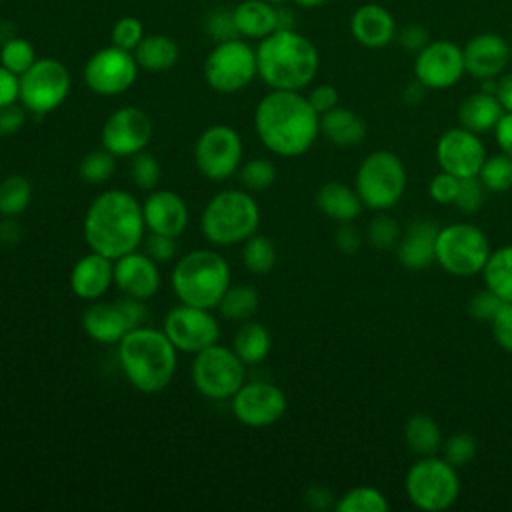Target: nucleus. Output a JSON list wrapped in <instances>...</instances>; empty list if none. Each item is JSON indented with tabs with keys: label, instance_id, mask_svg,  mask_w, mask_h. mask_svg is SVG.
I'll use <instances>...</instances> for the list:
<instances>
[{
	"label": "nucleus",
	"instance_id": "1",
	"mask_svg": "<svg viewBox=\"0 0 512 512\" xmlns=\"http://www.w3.org/2000/svg\"><path fill=\"white\" fill-rule=\"evenodd\" d=\"M254 128L272 154L294 158L312 148L320 132V114L298 90H272L254 110Z\"/></svg>",
	"mask_w": 512,
	"mask_h": 512
},
{
	"label": "nucleus",
	"instance_id": "2",
	"mask_svg": "<svg viewBox=\"0 0 512 512\" xmlns=\"http://www.w3.org/2000/svg\"><path fill=\"white\" fill-rule=\"evenodd\" d=\"M142 204L124 190L98 194L86 210L82 232L92 252L112 260L134 252L144 240Z\"/></svg>",
	"mask_w": 512,
	"mask_h": 512
},
{
	"label": "nucleus",
	"instance_id": "3",
	"mask_svg": "<svg viewBox=\"0 0 512 512\" xmlns=\"http://www.w3.org/2000/svg\"><path fill=\"white\" fill-rule=\"evenodd\" d=\"M178 350L164 330L136 326L118 342V362L126 380L144 394L162 392L176 374Z\"/></svg>",
	"mask_w": 512,
	"mask_h": 512
},
{
	"label": "nucleus",
	"instance_id": "4",
	"mask_svg": "<svg viewBox=\"0 0 512 512\" xmlns=\"http://www.w3.org/2000/svg\"><path fill=\"white\" fill-rule=\"evenodd\" d=\"M260 78L274 90H300L318 72L320 56L316 46L294 30H276L256 50Z\"/></svg>",
	"mask_w": 512,
	"mask_h": 512
},
{
	"label": "nucleus",
	"instance_id": "5",
	"mask_svg": "<svg viewBox=\"0 0 512 512\" xmlns=\"http://www.w3.org/2000/svg\"><path fill=\"white\" fill-rule=\"evenodd\" d=\"M228 286V262L214 250H192L184 254L172 270V288L182 304L206 310L218 308Z\"/></svg>",
	"mask_w": 512,
	"mask_h": 512
},
{
	"label": "nucleus",
	"instance_id": "6",
	"mask_svg": "<svg viewBox=\"0 0 512 512\" xmlns=\"http://www.w3.org/2000/svg\"><path fill=\"white\" fill-rule=\"evenodd\" d=\"M260 208L248 190H222L202 212V234L210 244L232 246L256 234Z\"/></svg>",
	"mask_w": 512,
	"mask_h": 512
},
{
	"label": "nucleus",
	"instance_id": "7",
	"mask_svg": "<svg viewBox=\"0 0 512 512\" xmlns=\"http://www.w3.org/2000/svg\"><path fill=\"white\" fill-rule=\"evenodd\" d=\"M406 170L402 160L388 150L368 154L356 172V192L364 208L386 212L404 194Z\"/></svg>",
	"mask_w": 512,
	"mask_h": 512
},
{
	"label": "nucleus",
	"instance_id": "8",
	"mask_svg": "<svg viewBox=\"0 0 512 512\" xmlns=\"http://www.w3.org/2000/svg\"><path fill=\"white\" fill-rule=\"evenodd\" d=\"M190 378L204 398L228 400L246 382V364L232 348L216 342L194 354Z\"/></svg>",
	"mask_w": 512,
	"mask_h": 512
},
{
	"label": "nucleus",
	"instance_id": "9",
	"mask_svg": "<svg viewBox=\"0 0 512 512\" xmlns=\"http://www.w3.org/2000/svg\"><path fill=\"white\" fill-rule=\"evenodd\" d=\"M460 492L456 468L444 458L422 456L406 474V494L410 502L426 512L450 508Z\"/></svg>",
	"mask_w": 512,
	"mask_h": 512
},
{
	"label": "nucleus",
	"instance_id": "10",
	"mask_svg": "<svg viewBox=\"0 0 512 512\" xmlns=\"http://www.w3.org/2000/svg\"><path fill=\"white\" fill-rule=\"evenodd\" d=\"M490 256L486 234L466 222H454L438 230L436 262L454 276H476Z\"/></svg>",
	"mask_w": 512,
	"mask_h": 512
},
{
	"label": "nucleus",
	"instance_id": "11",
	"mask_svg": "<svg viewBox=\"0 0 512 512\" xmlns=\"http://www.w3.org/2000/svg\"><path fill=\"white\" fill-rule=\"evenodd\" d=\"M256 74V52L238 38L218 42L204 62V78L208 86L222 94L246 88Z\"/></svg>",
	"mask_w": 512,
	"mask_h": 512
},
{
	"label": "nucleus",
	"instance_id": "12",
	"mask_svg": "<svg viewBox=\"0 0 512 512\" xmlns=\"http://www.w3.org/2000/svg\"><path fill=\"white\" fill-rule=\"evenodd\" d=\"M70 92V74L66 66L54 58L36 60L20 76V102L32 114H48L56 110Z\"/></svg>",
	"mask_w": 512,
	"mask_h": 512
},
{
	"label": "nucleus",
	"instance_id": "13",
	"mask_svg": "<svg viewBox=\"0 0 512 512\" xmlns=\"http://www.w3.org/2000/svg\"><path fill=\"white\" fill-rule=\"evenodd\" d=\"M242 138L228 124L208 126L194 144V162L208 180H228L242 162Z\"/></svg>",
	"mask_w": 512,
	"mask_h": 512
},
{
	"label": "nucleus",
	"instance_id": "14",
	"mask_svg": "<svg viewBox=\"0 0 512 512\" xmlns=\"http://www.w3.org/2000/svg\"><path fill=\"white\" fill-rule=\"evenodd\" d=\"M162 330L170 338L176 350L196 354L218 342L220 326L218 320L206 308L180 304L174 306L166 316Z\"/></svg>",
	"mask_w": 512,
	"mask_h": 512
},
{
	"label": "nucleus",
	"instance_id": "15",
	"mask_svg": "<svg viewBox=\"0 0 512 512\" xmlns=\"http://www.w3.org/2000/svg\"><path fill=\"white\" fill-rule=\"evenodd\" d=\"M138 74L136 58L118 46H108L90 56L84 66L86 86L100 96H116L126 92Z\"/></svg>",
	"mask_w": 512,
	"mask_h": 512
},
{
	"label": "nucleus",
	"instance_id": "16",
	"mask_svg": "<svg viewBox=\"0 0 512 512\" xmlns=\"http://www.w3.org/2000/svg\"><path fill=\"white\" fill-rule=\"evenodd\" d=\"M154 134L152 118L136 106L114 110L102 126V146L114 156H134L150 144Z\"/></svg>",
	"mask_w": 512,
	"mask_h": 512
},
{
	"label": "nucleus",
	"instance_id": "17",
	"mask_svg": "<svg viewBox=\"0 0 512 512\" xmlns=\"http://www.w3.org/2000/svg\"><path fill=\"white\" fill-rule=\"evenodd\" d=\"M286 394L270 382H244L232 396V412L238 422L250 428H264L278 422L286 412Z\"/></svg>",
	"mask_w": 512,
	"mask_h": 512
},
{
	"label": "nucleus",
	"instance_id": "18",
	"mask_svg": "<svg viewBox=\"0 0 512 512\" xmlns=\"http://www.w3.org/2000/svg\"><path fill=\"white\" fill-rule=\"evenodd\" d=\"M464 72V52L450 40H430L414 60L416 80L432 90L454 86Z\"/></svg>",
	"mask_w": 512,
	"mask_h": 512
},
{
	"label": "nucleus",
	"instance_id": "19",
	"mask_svg": "<svg viewBox=\"0 0 512 512\" xmlns=\"http://www.w3.org/2000/svg\"><path fill=\"white\" fill-rule=\"evenodd\" d=\"M436 158L444 172L462 180L480 174L486 150L478 134L460 126L440 136L436 144Z\"/></svg>",
	"mask_w": 512,
	"mask_h": 512
},
{
	"label": "nucleus",
	"instance_id": "20",
	"mask_svg": "<svg viewBox=\"0 0 512 512\" xmlns=\"http://www.w3.org/2000/svg\"><path fill=\"white\" fill-rule=\"evenodd\" d=\"M462 52H464L466 72L478 80L500 76L512 56L510 44L500 34H494V32L476 34L474 38L468 40Z\"/></svg>",
	"mask_w": 512,
	"mask_h": 512
},
{
	"label": "nucleus",
	"instance_id": "21",
	"mask_svg": "<svg viewBox=\"0 0 512 512\" xmlns=\"http://www.w3.org/2000/svg\"><path fill=\"white\" fill-rule=\"evenodd\" d=\"M158 262L146 252H128L114 260V284L124 296L148 300L160 290Z\"/></svg>",
	"mask_w": 512,
	"mask_h": 512
},
{
	"label": "nucleus",
	"instance_id": "22",
	"mask_svg": "<svg viewBox=\"0 0 512 512\" xmlns=\"http://www.w3.org/2000/svg\"><path fill=\"white\" fill-rule=\"evenodd\" d=\"M148 232L178 238L188 226V206L178 192L154 190L142 204Z\"/></svg>",
	"mask_w": 512,
	"mask_h": 512
},
{
	"label": "nucleus",
	"instance_id": "23",
	"mask_svg": "<svg viewBox=\"0 0 512 512\" xmlns=\"http://www.w3.org/2000/svg\"><path fill=\"white\" fill-rule=\"evenodd\" d=\"M110 284H114V260L104 254L90 250L72 266L70 288L82 300H98Z\"/></svg>",
	"mask_w": 512,
	"mask_h": 512
},
{
	"label": "nucleus",
	"instance_id": "24",
	"mask_svg": "<svg viewBox=\"0 0 512 512\" xmlns=\"http://www.w3.org/2000/svg\"><path fill=\"white\" fill-rule=\"evenodd\" d=\"M350 30L358 44L366 48H384L396 36V22L384 6L368 2L352 12Z\"/></svg>",
	"mask_w": 512,
	"mask_h": 512
},
{
	"label": "nucleus",
	"instance_id": "25",
	"mask_svg": "<svg viewBox=\"0 0 512 512\" xmlns=\"http://www.w3.org/2000/svg\"><path fill=\"white\" fill-rule=\"evenodd\" d=\"M438 230L430 220L414 222L396 244L398 262L408 270H422L436 260Z\"/></svg>",
	"mask_w": 512,
	"mask_h": 512
},
{
	"label": "nucleus",
	"instance_id": "26",
	"mask_svg": "<svg viewBox=\"0 0 512 512\" xmlns=\"http://www.w3.org/2000/svg\"><path fill=\"white\" fill-rule=\"evenodd\" d=\"M84 332L100 344H118L130 330L118 302H96L82 314Z\"/></svg>",
	"mask_w": 512,
	"mask_h": 512
},
{
	"label": "nucleus",
	"instance_id": "27",
	"mask_svg": "<svg viewBox=\"0 0 512 512\" xmlns=\"http://www.w3.org/2000/svg\"><path fill=\"white\" fill-rule=\"evenodd\" d=\"M506 110L502 108L500 100L496 94H488L484 90L474 92L466 96L460 106H458V120L460 126L474 132L482 134L488 130H494L498 120L502 118Z\"/></svg>",
	"mask_w": 512,
	"mask_h": 512
},
{
	"label": "nucleus",
	"instance_id": "28",
	"mask_svg": "<svg viewBox=\"0 0 512 512\" xmlns=\"http://www.w3.org/2000/svg\"><path fill=\"white\" fill-rule=\"evenodd\" d=\"M320 132L338 148L358 146L366 138V122L350 108L336 106L320 116Z\"/></svg>",
	"mask_w": 512,
	"mask_h": 512
},
{
	"label": "nucleus",
	"instance_id": "29",
	"mask_svg": "<svg viewBox=\"0 0 512 512\" xmlns=\"http://www.w3.org/2000/svg\"><path fill=\"white\" fill-rule=\"evenodd\" d=\"M316 206L322 214L336 222H352L362 214V200L350 186L342 182H326L316 192Z\"/></svg>",
	"mask_w": 512,
	"mask_h": 512
},
{
	"label": "nucleus",
	"instance_id": "30",
	"mask_svg": "<svg viewBox=\"0 0 512 512\" xmlns=\"http://www.w3.org/2000/svg\"><path fill=\"white\" fill-rule=\"evenodd\" d=\"M232 20L236 32L250 38H264L278 30V10L266 0H244L234 12Z\"/></svg>",
	"mask_w": 512,
	"mask_h": 512
},
{
	"label": "nucleus",
	"instance_id": "31",
	"mask_svg": "<svg viewBox=\"0 0 512 512\" xmlns=\"http://www.w3.org/2000/svg\"><path fill=\"white\" fill-rule=\"evenodd\" d=\"M180 50L178 44L162 34L144 36L142 42L134 48V58L140 68L148 72L170 70L178 62Z\"/></svg>",
	"mask_w": 512,
	"mask_h": 512
},
{
	"label": "nucleus",
	"instance_id": "32",
	"mask_svg": "<svg viewBox=\"0 0 512 512\" xmlns=\"http://www.w3.org/2000/svg\"><path fill=\"white\" fill-rule=\"evenodd\" d=\"M272 346V338L266 326L260 322H242L240 328L234 334L232 350L238 354V358L244 364H258L262 362Z\"/></svg>",
	"mask_w": 512,
	"mask_h": 512
},
{
	"label": "nucleus",
	"instance_id": "33",
	"mask_svg": "<svg viewBox=\"0 0 512 512\" xmlns=\"http://www.w3.org/2000/svg\"><path fill=\"white\" fill-rule=\"evenodd\" d=\"M404 440L418 456H434L442 446V432L428 414H414L404 424Z\"/></svg>",
	"mask_w": 512,
	"mask_h": 512
},
{
	"label": "nucleus",
	"instance_id": "34",
	"mask_svg": "<svg viewBox=\"0 0 512 512\" xmlns=\"http://www.w3.org/2000/svg\"><path fill=\"white\" fill-rule=\"evenodd\" d=\"M482 274L490 292L502 302H512V244L490 252Z\"/></svg>",
	"mask_w": 512,
	"mask_h": 512
},
{
	"label": "nucleus",
	"instance_id": "35",
	"mask_svg": "<svg viewBox=\"0 0 512 512\" xmlns=\"http://www.w3.org/2000/svg\"><path fill=\"white\" fill-rule=\"evenodd\" d=\"M260 304V294L254 286L250 284H236V286H228V290L224 292L218 310L220 316L232 322H246L250 320Z\"/></svg>",
	"mask_w": 512,
	"mask_h": 512
},
{
	"label": "nucleus",
	"instance_id": "36",
	"mask_svg": "<svg viewBox=\"0 0 512 512\" xmlns=\"http://www.w3.org/2000/svg\"><path fill=\"white\" fill-rule=\"evenodd\" d=\"M32 200V184L22 174H8L0 180V214L16 218Z\"/></svg>",
	"mask_w": 512,
	"mask_h": 512
},
{
	"label": "nucleus",
	"instance_id": "37",
	"mask_svg": "<svg viewBox=\"0 0 512 512\" xmlns=\"http://www.w3.org/2000/svg\"><path fill=\"white\" fill-rule=\"evenodd\" d=\"M278 260V252L274 242L268 236L252 234L248 240H244L242 246V264L252 274H268Z\"/></svg>",
	"mask_w": 512,
	"mask_h": 512
},
{
	"label": "nucleus",
	"instance_id": "38",
	"mask_svg": "<svg viewBox=\"0 0 512 512\" xmlns=\"http://www.w3.org/2000/svg\"><path fill=\"white\" fill-rule=\"evenodd\" d=\"M388 508L386 496L372 486H356L334 504L336 512H388Z\"/></svg>",
	"mask_w": 512,
	"mask_h": 512
},
{
	"label": "nucleus",
	"instance_id": "39",
	"mask_svg": "<svg viewBox=\"0 0 512 512\" xmlns=\"http://www.w3.org/2000/svg\"><path fill=\"white\" fill-rule=\"evenodd\" d=\"M480 182L490 192H506L512 188V158L508 154L486 156L480 174Z\"/></svg>",
	"mask_w": 512,
	"mask_h": 512
},
{
	"label": "nucleus",
	"instance_id": "40",
	"mask_svg": "<svg viewBox=\"0 0 512 512\" xmlns=\"http://www.w3.org/2000/svg\"><path fill=\"white\" fill-rule=\"evenodd\" d=\"M114 170H116V156L112 152H108L106 148L88 152L80 160V166H78L80 178L88 184H102V182L110 180Z\"/></svg>",
	"mask_w": 512,
	"mask_h": 512
},
{
	"label": "nucleus",
	"instance_id": "41",
	"mask_svg": "<svg viewBox=\"0 0 512 512\" xmlns=\"http://www.w3.org/2000/svg\"><path fill=\"white\" fill-rule=\"evenodd\" d=\"M34 62H36V52H34V46L28 40L10 38L2 44L0 64L6 66L10 72L22 76Z\"/></svg>",
	"mask_w": 512,
	"mask_h": 512
},
{
	"label": "nucleus",
	"instance_id": "42",
	"mask_svg": "<svg viewBox=\"0 0 512 512\" xmlns=\"http://www.w3.org/2000/svg\"><path fill=\"white\" fill-rule=\"evenodd\" d=\"M240 184L250 192H264L276 180V166L264 158H252L240 166Z\"/></svg>",
	"mask_w": 512,
	"mask_h": 512
},
{
	"label": "nucleus",
	"instance_id": "43",
	"mask_svg": "<svg viewBox=\"0 0 512 512\" xmlns=\"http://www.w3.org/2000/svg\"><path fill=\"white\" fill-rule=\"evenodd\" d=\"M440 450H442V458L448 464H452L454 468H462L474 460V456L478 452V442L472 434L458 432V434L450 436L446 442H442Z\"/></svg>",
	"mask_w": 512,
	"mask_h": 512
},
{
	"label": "nucleus",
	"instance_id": "44",
	"mask_svg": "<svg viewBox=\"0 0 512 512\" xmlns=\"http://www.w3.org/2000/svg\"><path fill=\"white\" fill-rule=\"evenodd\" d=\"M130 178L140 190H154L160 180V162L150 152H138L130 156Z\"/></svg>",
	"mask_w": 512,
	"mask_h": 512
},
{
	"label": "nucleus",
	"instance_id": "45",
	"mask_svg": "<svg viewBox=\"0 0 512 512\" xmlns=\"http://www.w3.org/2000/svg\"><path fill=\"white\" fill-rule=\"evenodd\" d=\"M368 238L370 242L380 248V250H388L392 246L398 244V238H400V226L398 222L388 216V214H378L370 226H368Z\"/></svg>",
	"mask_w": 512,
	"mask_h": 512
},
{
	"label": "nucleus",
	"instance_id": "46",
	"mask_svg": "<svg viewBox=\"0 0 512 512\" xmlns=\"http://www.w3.org/2000/svg\"><path fill=\"white\" fill-rule=\"evenodd\" d=\"M484 184L480 182L478 176L472 178H462L460 180V188H458V196L454 200V204L458 206L460 212L464 214H474L482 208L484 204Z\"/></svg>",
	"mask_w": 512,
	"mask_h": 512
},
{
	"label": "nucleus",
	"instance_id": "47",
	"mask_svg": "<svg viewBox=\"0 0 512 512\" xmlns=\"http://www.w3.org/2000/svg\"><path fill=\"white\" fill-rule=\"evenodd\" d=\"M144 38L142 22L134 16H124L120 18L114 28H112V44L122 48V50H134Z\"/></svg>",
	"mask_w": 512,
	"mask_h": 512
},
{
	"label": "nucleus",
	"instance_id": "48",
	"mask_svg": "<svg viewBox=\"0 0 512 512\" xmlns=\"http://www.w3.org/2000/svg\"><path fill=\"white\" fill-rule=\"evenodd\" d=\"M144 250L154 262H170L178 254V244L172 236L150 232L148 238H144Z\"/></svg>",
	"mask_w": 512,
	"mask_h": 512
},
{
	"label": "nucleus",
	"instance_id": "49",
	"mask_svg": "<svg viewBox=\"0 0 512 512\" xmlns=\"http://www.w3.org/2000/svg\"><path fill=\"white\" fill-rule=\"evenodd\" d=\"M490 324L498 346L512 352V302H502Z\"/></svg>",
	"mask_w": 512,
	"mask_h": 512
},
{
	"label": "nucleus",
	"instance_id": "50",
	"mask_svg": "<svg viewBox=\"0 0 512 512\" xmlns=\"http://www.w3.org/2000/svg\"><path fill=\"white\" fill-rule=\"evenodd\" d=\"M458 188H460V178L442 170L432 178L428 190H430V198L436 200L438 204H454L458 196Z\"/></svg>",
	"mask_w": 512,
	"mask_h": 512
},
{
	"label": "nucleus",
	"instance_id": "51",
	"mask_svg": "<svg viewBox=\"0 0 512 512\" xmlns=\"http://www.w3.org/2000/svg\"><path fill=\"white\" fill-rule=\"evenodd\" d=\"M502 306V300L494 294V292H490L488 288L486 290H482V292H476L472 298H470V302H468V312H470V316L472 318H476V320H492L494 318V314L498 312V308Z\"/></svg>",
	"mask_w": 512,
	"mask_h": 512
},
{
	"label": "nucleus",
	"instance_id": "52",
	"mask_svg": "<svg viewBox=\"0 0 512 512\" xmlns=\"http://www.w3.org/2000/svg\"><path fill=\"white\" fill-rule=\"evenodd\" d=\"M26 122V108L24 104H8L0 108V136L16 134Z\"/></svg>",
	"mask_w": 512,
	"mask_h": 512
},
{
	"label": "nucleus",
	"instance_id": "53",
	"mask_svg": "<svg viewBox=\"0 0 512 512\" xmlns=\"http://www.w3.org/2000/svg\"><path fill=\"white\" fill-rule=\"evenodd\" d=\"M398 42L404 50L408 52H414L418 54L428 42H430V36H428V30L420 24H406L400 34H398Z\"/></svg>",
	"mask_w": 512,
	"mask_h": 512
},
{
	"label": "nucleus",
	"instance_id": "54",
	"mask_svg": "<svg viewBox=\"0 0 512 512\" xmlns=\"http://www.w3.org/2000/svg\"><path fill=\"white\" fill-rule=\"evenodd\" d=\"M308 102L322 116L324 112L338 106V90L332 84H320L308 94Z\"/></svg>",
	"mask_w": 512,
	"mask_h": 512
},
{
	"label": "nucleus",
	"instance_id": "55",
	"mask_svg": "<svg viewBox=\"0 0 512 512\" xmlns=\"http://www.w3.org/2000/svg\"><path fill=\"white\" fill-rule=\"evenodd\" d=\"M20 100V76L0 64V108Z\"/></svg>",
	"mask_w": 512,
	"mask_h": 512
},
{
	"label": "nucleus",
	"instance_id": "56",
	"mask_svg": "<svg viewBox=\"0 0 512 512\" xmlns=\"http://www.w3.org/2000/svg\"><path fill=\"white\" fill-rule=\"evenodd\" d=\"M334 242H336L340 252L354 254L360 248L362 238H360L358 230L350 222H340V226L336 228V234H334Z\"/></svg>",
	"mask_w": 512,
	"mask_h": 512
},
{
	"label": "nucleus",
	"instance_id": "57",
	"mask_svg": "<svg viewBox=\"0 0 512 512\" xmlns=\"http://www.w3.org/2000/svg\"><path fill=\"white\" fill-rule=\"evenodd\" d=\"M130 330L136 328V326H142L144 320H146V306H144V300H138V298H132V296H124L120 300H116Z\"/></svg>",
	"mask_w": 512,
	"mask_h": 512
},
{
	"label": "nucleus",
	"instance_id": "58",
	"mask_svg": "<svg viewBox=\"0 0 512 512\" xmlns=\"http://www.w3.org/2000/svg\"><path fill=\"white\" fill-rule=\"evenodd\" d=\"M494 136L500 150L512 158V112L502 114V118L494 126Z\"/></svg>",
	"mask_w": 512,
	"mask_h": 512
},
{
	"label": "nucleus",
	"instance_id": "59",
	"mask_svg": "<svg viewBox=\"0 0 512 512\" xmlns=\"http://www.w3.org/2000/svg\"><path fill=\"white\" fill-rule=\"evenodd\" d=\"M332 502V492L324 486H312L308 492H306V504L310 508H316V510H326Z\"/></svg>",
	"mask_w": 512,
	"mask_h": 512
},
{
	"label": "nucleus",
	"instance_id": "60",
	"mask_svg": "<svg viewBox=\"0 0 512 512\" xmlns=\"http://www.w3.org/2000/svg\"><path fill=\"white\" fill-rule=\"evenodd\" d=\"M496 96H498L502 108H504L506 112H512V70L506 72V74L498 80Z\"/></svg>",
	"mask_w": 512,
	"mask_h": 512
},
{
	"label": "nucleus",
	"instance_id": "61",
	"mask_svg": "<svg viewBox=\"0 0 512 512\" xmlns=\"http://www.w3.org/2000/svg\"><path fill=\"white\" fill-rule=\"evenodd\" d=\"M426 90H428V88H426L420 80H414V82H410V84L404 88V100H406L408 104H418V102L424 100Z\"/></svg>",
	"mask_w": 512,
	"mask_h": 512
},
{
	"label": "nucleus",
	"instance_id": "62",
	"mask_svg": "<svg viewBox=\"0 0 512 512\" xmlns=\"http://www.w3.org/2000/svg\"><path fill=\"white\" fill-rule=\"evenodd\" d=\"M328 0H296V4H300V6H304V8H316V6H322V4H326Z\"/></svg>",
	"mask_w": 512,
	"mask_h": 512
},
{
	"label": "nucleus",
	"instance_id": "63",
	"mask_svg": "<svg viewBox=\"0 0 512 512\" xmlns=\"http://www.w3.org/2000/svg\"><path fill=\"white\" fill-rule=\"evenodd\" d=\"M266 2H270V4H276V2H284V0H266Z\"/></svg>",
	"mask_w": 512,
	"mask_h": 512
}]
</instances>
